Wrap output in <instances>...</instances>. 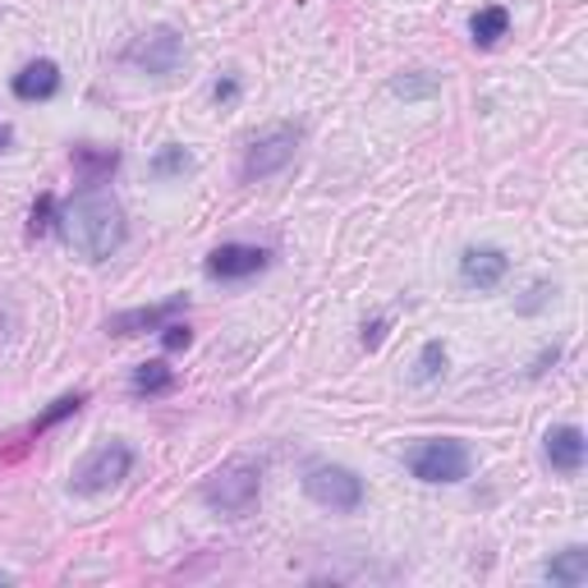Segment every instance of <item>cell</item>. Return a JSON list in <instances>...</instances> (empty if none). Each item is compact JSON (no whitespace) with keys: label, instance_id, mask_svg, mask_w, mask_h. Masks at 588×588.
Segmentation results:
<instances>
[{"label":"cell","instance_id":"1","mask_svg":"<svg viewBox=\"0 0 588 588\" xmlns=\"http://www.w3.org/2000/svg\"><path fill=\"white\" fill-rule=\"evenodd\" d=\"M55 226L70 249L87 262H106L111 254H120V244L130 235L125 207H120L115 194L102 189V184H83V189L55 212Z\"/></svg>","mask_w":588,"mask_h":588},{"label":"cell","instance_id":"2","mask_svg":"<svg viewBox=\"0 0 588 588\" xmlns=\"http://www.w3.org/2000/svg\"><path fill=\"white\" fill-rule=\"evenodd\" d=\"M258 497H262V470L254 460H230L203 483V506L212 515H226V519L254 515Z\"/></svg>","mask_w":588,"mask_h":588},{"label":"cell","instance_id":"3","mask_svg":"<svg viewBox=\"0 0 588 588\" xmlns=\"http://www.w3.org/2000/svg\"><path fill=\"white\" fill-rule=\"evenodd\" d=\"M405 464L419 483H464L474 474V455L455 437H427L405 451Z\"/></svg>","mask_w":588,"mask_h":588},{"label":"cell","instance_id":"4","mask_svg":"<svg viewBox=\"0 0 588 588\" xmlns=\"http://www.w3.org/2000/svg\"><path fill=\"white\" fill-rule=\"evenodd\" d=\"M303 492L308 502H318L322 510H336V515H350L363 506V478L345 464H331V460H313L303 470Z\"/></svg>","mask_w":588,"mask_h":588},{"label":"cell","instance_id":"5","mask_svg":"<svg viewBox=\"0 0 588 588\" xmlns=\"http://www.w3.org/2000/svg\"><path fill=\"white\" fill-rule=\"evenodd\" d=\"M130 474H134V446H125V442H102L97 451H87L79 460L70 487L79 492V497H102V492L120 487Z\"/></svg>","mask_w":588,"mask_h":588},{"label":"cell","instance_id":"6","mask_svg":"<svg viewBox=\"0 0 588 588\" xmlns=\"http://www.w3.org/2000/svg\"><path fill=\"white\" fill-rule=\"evenodd\" d=\"M125 60H130L134 70H143V74L171 79V74H179L184 60H189V51H184V38L175 33V28L162 23V28H147L143 38H134V47L125 51Z\"/></svg>","mask_w":588,"mask_h":588},{"label":"cell","instance_id":"7","mask_svg":"<svg viewBox=\"0 0 588 588\" xmlns=\"http://www.w3.org/2000/svg\"><path fill=\"white\" fill-rule=\"evenodd\" d=\"M295 147H299V134L290 125L267 130L262 138H254L249 152H244V179H267L276 171H286L295 162Z\"/></svg>","mask_w":588,"mask_h":588},{"label":"cell","instance_id":"8","mask_svg":"<svg viewBox=\"0 0 588 588\" xmlns=\"http://www.w3.org/2000/svg\"><path fill=\"white\" fill-rule=\"evenodd\" d=\"M184 313V295H171L166 303H143V308H125V313H111L106 331L111 336H147V331H162L166 322H175Z\"/></svg>","mask_w":588,"mask_h":588},{"label":"cell","instance_id":"9","mask_svg":"<svg viewBox=\"0 0 588 588\" xmlns=\"http://www.w3.org/2000/svg\"><path fill=\"white\" fill-rule=\"evenodd\" d=\"M271 262L267 249H254V244H221V249L207 254V276L216 281H244V276H258Z\"/></svg>","mask_w":588,"mask_h":588},{"label":"cell","instance_id":"10","mask_svg":"<svg viewBox=\"0 0 588 588\" xmlns=\"http://www.w3.org/2000/svg\"><path fill=\"white\" fill-rule=\"evenodd\" d=\"M510 271V258L502 249H492V244H478V249H464L460 258V281L470 290H497Z\"/></svg>","mask_w":588,"mask_h":588},{"label":"cell","instance_id":"11","mask_svg":"<svg viewBox=\"0 0 588 588\" xmlns=\"http://www.w3.org/2000/svg\"><path fill=\"white\" fill-rule=\"evenodd\" d=\"M543 455H547V464L556 474H579L584 455H588V442H584V432L575 423H561V427H551L543 437Z\"/></svg>","mask_w":588,"mask_h":588},{"label":"cell","instance_id":"12","mask_svg":"<svg viewBox=\"0 0 588 588\" xmlns=\"http://www.w3.org/2000/svg\"><path fill=\"white\" fill-rule=\"evenodd\" d=\"M10 87H14L19 102H47V97H55V87H60L55 60H33V65H23Z\"/></svg>","mask_w":588,"mask_h":588},{"label":"cell","instance_id":"13","mask_svg":"<svg viewBox=\"0 0 588 588\" xmlns=\"http://www.w3.org/2000/svg\"><path fill=\"white\" fill-rule=\"evenodd\" d=\"M543 579L556 584V588H584V584H588V551H584V547L556 551L551 561L543 566Z\"/></svg>","mask_w":588,"mask_h":588},{"label":"cell","instance_id":"14","mask_svg":"<svg viewBox=\"0 0 588 588\" xmlns=\"http://www.w3.org/2000/svg\"><path fill=\"white\" fill-rule=\"evenodd\" d=\"M120 166V152L115 147H74V175L79 184H106Z\"/></svg>","mask_w":588,"mask_h":588},{"label":"cell","instance_id":"15","mask_svg":"<svg viewBox=\"0 0 588 588\" xmlns=\"http://www.w3.org/2000/svg\"><path fill=\"white\" fill-rule=\"evenodd\" d=\"M506 28H510V14L502 6H483L470 19V38H474V47H497L506 38Z\"/></svg>","mask_w":588,"mask_h":588},{"label":"cell","instance_id":"16","mask_svg":"<svg viewBox=\"0 0 588 588\" xmlns=\"http://www.w3.org/2000/svg\"><path fill=\"white\" fill-rule=\"evenodd\" d=\"M171 386H175V373H171L162 359L138 363L134 378H130V391H134V395H162V391H171Z\"/></svg>","mask_w":588,"mask_h":588},{"label":"cell","instance_id":"17","mask_svg":"<svg viewBox=\"0 0 588 588\" xmlns=\"http://www.w3.org/2000/svg\"><path fill=\"white\" fill-rule=\"evenodd\" d=\"M437 87H442V79L427 74V70H410V74H395V79H391V92H395V97H405V102H427V97H437Z\"/></svg>","mask_w":588,"mask_h":588},{"label":"cell","instance_id":"18","mask_svg":"<svg viewBox=\"0 0 588 588\" xmlns=\"http://www.w3.org/2000/svg\"><path fill=\"white\" fill-rule=\"evenodd\" d=\"M147 171L157 175V179H179V175H189V171H194V157H189V152H184L179 143H166V147L157 152V157L147 162Z\"/></svg>","mask_w":588,"mask_h":588},{"label":"cell","instance_id":"19","mask_svg":"<svg viewBox=\"0 0 588 588\" xmlns=\"http://www.w3.org/2000/svg\"><path fill=\"white\" fill-rule=\"evenodd\" d=\"M442 373H446V345H442V340H427V345L419 350V359H414V382L427 386V382H437Z\"/></svg>","mask_w":588,"mask_h":588},{"label":"cell","instance_id":"20","mask_svg":"<svg viewBox=\"0 0 588 588\" xmlns=\"http://www.w3.org/2000/svg\"><path fill=\"white\" fill-rule=\"evenodd\" d=\"M87 405V395H60V400H51V410L47 414H38V423H33V432H47V427H55L60 419H70V414H79Z\"/></svg>","mask_w":588,"mask_h":588},{"label":"cell","instance_id":"21","mask_svg":"<svg viewBox=\"0 0 588 588\" xmlns=\"http://www.w3.org/2000/svg\"><path fill=\"white\" fill-rule=\"evenodd\" d=\"M55 226V194H42L28 212V235H47Z\"/></svg>","mask_w":588,"mask_h":588},{"label":"cell","instance_id":"22","mask_svg":"<svg viewBox=\"0 0 588 588\" xmlns=\"http://www.w3.org/2000/svg\"><path fill=\"white\" fill-rule=\"evenodd\" d=\"M162 345H166V350H189V345H194V331L184 327V322H166V327H162Z\"/></svg>","mask_w":588,"mask_h":588},{"label":"cell","instance_id":"23","mask_svg":"<svg viewBox=\"0 0 588 588\" xmlns=\"http://www.w3.org/2000/svg\"><path fill=\"white\" fill-rule=\"evenodd\" d=\"M212 97L221 102V106H230V102L239 97V83H235V79H221V83H216V92H212Z\"/></svg>","mask_w":588,"mask_h":588},{"label":"cell","instance_id":"24","mask_svg":"<svg viewBox=\"0 0 588 588\" xmlns=\"http://www.w3.org/2000/svg\"><path fill=\"white\" fill-rule=\"evenodd\" d=\"M382 336H386V318H378L373 327H363V345H368V350H378V345H382Z\"/></svg>","mask_w":588,"mask_h":588},{"label":"cell","instance_id":"25","mask_svg":"<svg viewBox=\"0 0 588 588\" xmlns=\"http://www.w3.org/2000/svg\"><path fill=\"white\" fill-rule=\"evenodd\" d=\"M10 143H14V130H10V125H0V152H6Z\"/></svg>","mask_w":588,"mask_h":588},{"label":"cell","instance_id":"26","mask_svg":"<svg viewBox=\"0 0 588 588\" xmlns=\"http://www.w3.org/2000/svg\"><path fill=\"white\" fill-rule=\"evenodd\" d=\"M0 584H14V579H10V575H6V570H0Z\"/></svg>","mask_w":588,"mask_h":588},{"label":"cell","instance_id":"27","mask_svg":"<svg viewBox=\"0 0 588 588\" xmlns=\"http://www.w3.org/2000/svg\"><path fill=\"white\" fill-rule=\"evenodd\" d=\"M0 331H6V313H0Z\"/></svg>","mask_w":588,"mask_h":588}]
</instances>
